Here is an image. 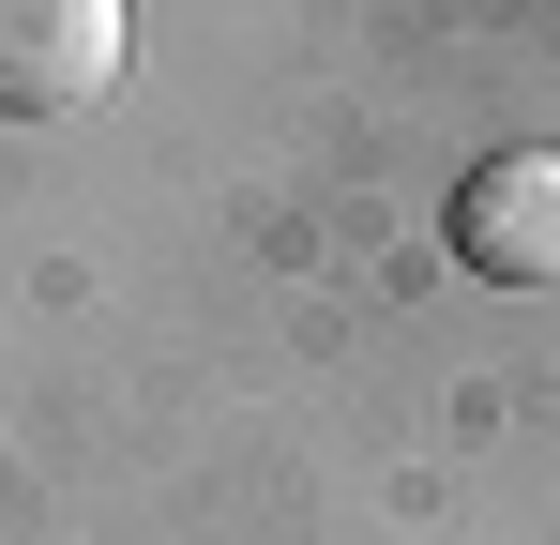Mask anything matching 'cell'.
I'll return each mask as SVG.
<instances>
[{"mask_svg":"<svg viewBox=\"0 0 560 545\" xmlns=\"http://www.w3.org/2000/svg\"><path fill=\"white\" fill-rule=\"evenodd\" d=\"M121 61H137L121 0H0V106L15 121H61V106L121 91Z\"/></svg>","mask_w":560,"mask_h":545,"instance_id":"obj_1","label":"cell"},{"mask_svg":"<svg viewBox=\"0 0 560 545\" xmlns=\"http://www.w3.org/2000/svg\"><path fill=\"white\" fill-rule=\"evenodd\" d=\"M455 258L485 288H560V152H485L455 197Z\"/></svg>","mask_w":560,"mask_h":545,"instance_id":"obj_2","label":"cell"}]
</instances>
